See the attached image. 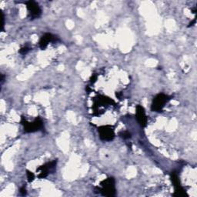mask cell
<instances>
[{"label":"cell","instance_id":"1","mask_svg":"<svg viewBox=\"0 0 197 197\" xmlns=\"http://www.w3.org/2000/svg\"><path fill=\"white\" fill-rule=\"evenodd\" d=\"M101 188H96L97 191L96 193H100L105 196H114L116 195V187H115V179L112 177L107 178L101 182Z\"/></svg>","mask_w":197,"mask_h":197},{"label":"cell","instance_id":"2","mask_svg":"<svg viewBox=\"0 0 197 197\" xmlns=\"http://www.w3.org/2000/svg\"><path fill=\"white\" fill-rule=\"evenodd\" d=\"M171 99V97L164 94L159 93L153 100L151 105V110L153 112H161L166 104Z\"/></svg>","mask_w":197,"mask_h":197},{"label":"cell","instance_id":"3","mask_svg":"<svg viewBox=\"0 0 197 197\" xmlns=\"http://www.w3.org/2000/svg\"><path fill=\"white\" fill-rule=\"evenodd\" d=\"M21 123L23 125L24 131L25 133H34L40 130L43 127V122L40 118H36L32 122H29L23 117L21 120Z\"/></svg>","mask_w":197,"mask_h":197},{"label":"cell","instance_id":"4","mask_svg":"<svg viewBox=\"0 0 197 197\" xmlns=\"http://www.w3.org/2000/svg\"><path fill=\"white\" fill-rule=\"evenodd\" d=\"M99 137L103 141H112L115 137L114 129L109 126H101L98 129Z\"/></svg>","mask_w":197,"mask_h":197},{"label":"cell","instance_id":"5","mask_svg":"<svg viewBox=\"0 0 197 197\" xmlns=\"http://www.w3.org/2000/svg\"><path fill=\"white\" fill-rule=\"evenodd\" d=\"M26 6H27L30 19H35L41 16L42 10L38 3L34 1H29L26 2Z\"/></svg>","mask_w":197,"mask_h":197},{"label":"cell","instance_id":"6","mask_svg":"<svg viewBox=\"0 0 197 197\" xmlns=\"http://www.w3.org/2000/svg\"><path fill=\"white\" fill-rule=\"evenodd\" d=\"M56 160H53L50 163H48L45 164L44 166H42L39 168L37 169V171L38 170H40V173L38 176L39 178H45L48 176L50 172H53L55 171V166H56Z\"/></svg>","mask_w":197,"mask_h":197},{"label":"cell","instance_id":"7","mask_svg":"<svg viewBox=\"0 0 197 197\" xmlns=\"http://www.w3.org/2000/svg\"><path fill=\"white\" fill-rule=\"evenodd\" d=\"M135 117L137 119L138 122L140 123V125L142 127H146L147 125V117L146 115V112H145L144 108L142 107V105H138L136 106V114H135Z\"/></svg>","mask_w":197,"mask_h":197},{"label":"cell","instance_id":"8","mask_svg":"<svg viewBox=\"0 0 197 197\" xmlns=\"http://www.w3.org/2000/svg\"><path fill=\"white\" fill-rule=\"evenodd\" d=\"M58 40L57 37L53 36L51 33H46L43 35L39 40V47L41 49H45L49 42H55Z\"/></svg>","mask_w":197,"mask_h":197},{"label":"cell","instance_id":"9","mask_svg":"<svg viewBox=\"0 0 197 197\" xmlns=\"http://www.w3.org/2000/svg\"><path fill=\"white\" fill-rule=\"evenodd\" d=\"M170 178H171V180H172V183L174 187H178V186H180L179 177H178V175L176 174V172H172V173L170 175Z\"/></svg>","mask_w":197,"mask_h":197},{"label":"cell","instance_id":"10","mask_svg":"<svg viewBox=\"0 0 197 197\" xmlns=\"http://www.w3.org/2000/svg\"><path fill=\"white\" fill-rule=\"evenodd\" d=\"M119 135L120 137H122L123 140H129L132 137L131 135V133L129 132V131H122L119 133Z\"/></svg>","mask_w":197,"mask_h":197},{"label":"cell","instance_id":"11","mask_svg":"<svg viewBox=\"0 0 197 197\" xmlns=\"http://www.w3.org/2000/svg\"><path fill=\"white\" fill-rule=\"evenodd\" d=\"M27 178H28V181L31 183L35 179V175L32 173V172H30L29 170H27Z\"/></svg>","mask_w":197,"mask_h":197},{"label":"cell","instance_id":"12","mask_svg":"<svg viewBox=\"0 0 197 197\" xmlns=\"http://www.w3.org/2000/svg\"><path fill=\"white\" fill-rule=\"evenodd\" d=\"M29 50H30V49L29 48V47L25 46V47H23V48L20 49V50H19V53L22 54V55H25V54H26V53H27Z\"/></svg>","mask_w":197,"mask_h":197},{"label":"cell","instance_id":"13","mask_svg":"<svg viewBox=\"0 0 197 197\" xmlns=\"http://www.w3.org/2000/svg\"><path fill=\"white\" fill-rule=\"evenodd\" d=\"M20 194L22 196H25L27 194V192H26V189H25V187H22L20 189Z\"/></svg>","mask_w":197,"mask_h":197},{"label":"cell","instance_id":"14","mask_svg":"<svg viewBox=\"0 0 197 197\" xmlns=\"http://www.w3.org/2000/svg\"><path fill=\"white\" fill-rule=\"evenodd\" d=\"M96 79H97V76L96 75H93V76L91 77V79H90V80H91V82H92V83H95L96 81Z\"/></svg>","mask_w":197,"mask_h":197},{"label":"cell","instance_id":"15","mask_svg":"<svg viewBox=\"0 0 197 197\" xmlns=\"http://www.w3.org/2000/svg\"><path fill=\"white\" fill-rule=\"evenodd\" d=\"M2 30H3L4 29V25H5V18H4V15L3 13H2Z\"/></svg>","mask_w":197,"mask_h":197},{"label":"cell","instance_id":"16","mask_svg":"<svg viewBox=\"0 0 197 197\" xmlns=\"http://www.w3.org/2000/svg\"><path fill=\"white\" fill-rule=\"evenodd\" d=\"M195 23H196V18H194V20H193L192 23H189V27H190V26L193 25V24H195Z\"/></svg>","mask_w":197,"mask_h":197},{"label":"cell","instance_id":"17","mask_svg":"<svg viewBox=\"0 0 197 197\" xmlns=\"http://www.w3.org/2000/svg\"><path fill=\"white\" fill-rule=\"evenodd\" d=\"M4 79H5L4 76H3V75H2V79H1V83H2V84L3 83V82H4Z\"/></svg>","mask_w":197,"mask_h":197}]
</instances>
